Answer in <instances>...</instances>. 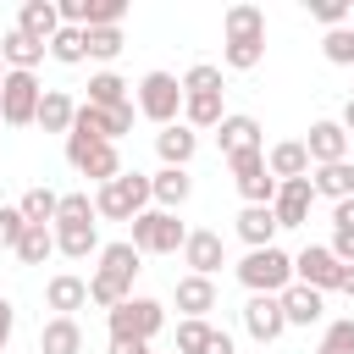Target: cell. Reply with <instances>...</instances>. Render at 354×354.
Listing matches in <instances>:
<instances>
[{
	"instance_id": "13",
	"label": "cell",
	"mask_w": 354,
	"mask_h": 354,
	"mask_svg": "<svg viewBox=\"0 0 354 354\" xmlns=\"http://www.w3.org/2000/svg\"><path fill=\"white\" fill-rule=\"evenodd\" d=\"M310 205H315V183H310V177L282 183V188H277V199H271L277 227H304V221H310Z\"/></svg>"
},
{
	"instance_id": "23",
	"label": "cell",
	"mask_w": 354,
	"mask_h": 354,
	"mask_svg": "<svg viewBox=\"0 0 354 354\" xmlns=\"http://www.w3.org/2000/svg\"><path fill=\"white\" fill-rule=\"evenodd\" d=\"M282 299V315H288V326H315L321 315H326V293H315V288H304V282H293L288 293H277Z\"/></svg>"
},
{
	"instance_id": "8",
	"label": "cell",
	"mask_w": 354,
	"mask_h": 354,
	"mask_svg": "<svg viewBox=\"0 0 354 354\" xmlns=\"http://www.w3.org/2000/svg\"><path fill=\"white\" fill-rule=\"evenodd\" d=\"M343 260L326 249V243H304L299 254H293V282H304V288H315V293H332V288H343Z\"/></svg>"
},
{
	"instance_id": "10",
	"label": "cell",
	"mask_w": 354,
	"mask_h": 354,
	"mask_svg": "<svg viewBox=\"0 0 354 354\" xmlns=\"http://www.w3.org/2000/svg\"><path fill=\"white\" fill-rule=\"evenodd\" d=\"M243 332L254 343H277L288 332V315H282V299L277 293H249L243 299Z\"/></svg>"
},
{
	"instance_id": "52",
	"label": "cell",
	"mask_w": 354,
	"mask_h": 354,
	"mask_svg": "<svg viewBox=\"0 0 354 354\" xmlns=\"http://www.w3.org/2000/svg\"><path fill=\"white\" fill-rule=\"evenodd\" d=\"M6 72H11V66H6V61H0V88H6Z\"/></svg>"
},
{
	"instance_id": "26",
	"label": "cell",
	"mask_w": 354,
	"mask_h": 354,
	"mask_svg": "<svg viewBox=\"0 0 354 354\" xmlns=\"http://www.w3.org/2000/svg\"><path fill=\"white\" fill-rule=\"evenodd\" d=\"M310 183H315V199H354V160H337V166H315L310 171Z\"/></svg>"
},
{
	"instance_id": "42",
	"label": "cell",
	"mask_w": 354,
	"mask_h": 354,
	"mask_svg": "<svg viewBox=\"0 0 354 354\" xmlns=\"http://www.w3.org/2000/svg\"><path fill=\"white\" fill-rule=\"evenodd\" d=\"M304 6H310L315 22H326V33L332 28H348V0H304Z\"/></svg>"
},
{
	"instance_id": "33",
	"label": "cell",
	"mask_w": 354,
	"mask_h": 354,
	"mask_svg": "<svg viewBox=\"0 0 354 354\" xmlns=\"http://www.w3.org/2000/svg\"><path fill=\"white\" fill-rule=\"evenodd\" d=\"M127 100H133V94H127V83H122V77H116L111 66L88 77V100H83V105H100V111H116V105H127Z\"/></svg>"
},
{
	"instance_id": "6",
	"label": "cell",
	"mask_w": 354,
	"mask_h": 354,
	"mask_svg": "<svg viewBox=\"0 0 354 354\" xmlns=\"http://www.w3.org/2000/svg\"><path fill=\"white\" fill-rule=\"evenodd\" d=\"M39 100H44V88H39L33 72H6L0 122H6V127H33V122H39Z\"/></svg>"
},
{
	"instance_id": "41",
	"label": "cell",
	"mask_w": 354,
	"mask_h": 354,
	"mask_svg": "<svg viewBox=\"0 0 354 354\" xmlns=\"http://www.w3.org/2000/svg\"><path fill=\"white\" fill-rule=\"evenodd\" d=\"M55 221H100V210H94V199L77 188V194H61V210H55Z\"/></svg>"
},
{
	"instance_id": "25",
	"label": "cell",
	"mask_w": 354,
	"mask_h": 354,
	"mask_svg": "<svg viewBox=\"0 0 354 354\" xmlns=\"http://www.w3.org/2000/svg\"><path fill=\"white\" fill-rule=\"evenodd\" d=\"M72 122H77V100H72L66 88H44V100H39V127H44V133H72Z\"/></svg>"
},
{
	"instance_id": "5",
	"label": "cell",
	"mask_w": 354,
	"mask_h": 354,
	"mask_svg": "<svg viewBox=\"0 0 354 354\" xmlns=\"http://www.w3.org/2000/svg\"><path fill=\"white\" fill-rule=\"evenodd\" d=\"M138 254H183V243H188V227L177 221V210H144L138 221H133V238H127Z\"/></svg>"
},
{
	"instance_id": "21",
	"label": "cell",
	"mask_w": 354,
	"mask_h": 354,
	"mask_svg": "<svg viewBox=\"0 0 354 354\" xmlns=\"http://www.w3.org/2000/svg\"><path fill=\"white\" fill-rule=\"evenodd\" d=\"M149 194H155V210H183L188 194H194V177H188L183 166H160V171L149 177Z\"/></svg>"
},
{
	"instance_id": "1",
	"label": "cell",
	"mask_w": 354,
	"mask_h": 354,
	"mask_svg": "<svg viewBox=\"0 0 354 354\" xmlns=\"http://www.w3.org/2000/svg\"><path fill=\"white\" fill-rule=\"evenodd\" d=\"M149 205H155V194H149V177H144V171H122L116 183L94 188V210H100L105 221H127V227H133Z\"/></svg>"
},
{
	"instance_id": "4",
	"label": "cell",
	"mask_w": 354,
	"mask_h": 354,
	"mask_svg": "<svg viewBox=\"0 0 354 354\" xmlns=\"http://www.w3.org/2000/svg\"><path fill=\"white\" fill-rule=\"evenodd\" d=\"M66 160H72V171L88 177L94 188H105V183L122 177V155H116V144L88 138V133H66Z\"/></svg>"
},
{
	"instance_id": "46",
	"label": "cell",
	"mask_w": 354,
	"mask_h": 354,
	"mask_svg": "<svg viewBox=\"0 0 354 354\" xmlns=\"http://www.w3.org/2000/svg\"><path fill=\"white\" fill-rule=\"evenodd\" d=\"M11 332H17V304L0 293V354H6V343H11Z\"/></svg>"
},
{
	"instance_id": "39",
	"label": "cell",
	"mask_w": 354,
	"mask_h": 354,
	"mask_svg": "<svg viewBox=\"0 0 354 354\" xmlns=\"http://www.w3.org/2000/svg\"><path fill=\"white\" fill-rule=\"evenodd\" d=\"M122 44H127V39H122V28H88V55H94V61H105V66H111V61L122 55Z\"/></svg>"
},
{
	"instance_id": "20",
	"label": "cell",
	"mask_w": 354,
	"mask_h": 354,
	"mask_svg": "<svg viewBox=\"0 0 354 354\" xmlns=\"http://www.w3.org/2000/svg\"><path fill=\"white\" fill-rule=\"evenodd\" d=\"M266 166H271L277 183L310 177V149H304V138H282V144H271V149H266Z\"/></svg>"
},
{
	"instance_id": "37",
	"label": "cell",
	"mask_w": 354,
	"mask_h": 354,
	"mask_svg": "<svg viewBox=\"0 0 354 354\" xmlns=\"http://www.w3.org/2000/svg\"><path fill=\"white\" fill-rule=\"evenodd\" d=\"M127 0H83V28H122Z\"/></svg>"
},
{
	"instance_id": "49",
	"label": "cell",
	"mask_w": 354,
	"mask_h": 354,
	"mask_svg": "<svg viewBox=\"0 0 354 354\" xmlns=\"http://www.w3.org/2000/svg\"><path fill=\"white\" fill-rule=\"evenodd\" d=\"M111 354H149L144 337H111Z\"/></svg>"
},
{
	"instance_id": "44",
	"label": "cell",
	"mask_w": 354,
	"mask_h": 354,
	"mask_svg": "<svg viewBox=\"0 0 354 354\" xmlns=\"http://www.w3.org/2000/svg\"><path fill=\"white\" fill-rule=\"evenodd\" d=\"M22 232H28L22 210H17V205H0V249H17V243H22Z\"/></svg>"
},
{
	"instance_id": "15",
	"label": "cell",
	"mask_w": 354,
	"mask_h": 354,
	"mask_svg": "<svg viewBox=\"0 0 354 354\" xmlns=\"http://www.w3.org/2000/svg\"><path fill=\"white\" fill-rule=\"evenodd\" d=\"M17 33H28L33 44L50 50V39L61 33V6H55V0H28V6L17 11Z\"/></svg>"
},
{
	"instance_id": "11",
	"label": "cell",
	"mask_w": 354,
	"mask_h": 354,
	"mask_svg": "<svg viewBox=\"0 0 354 354\" xmlns=\"http://www.w3.org/2000/svg\"><path fill=\"white\" fill-rule=\"evenodd\" d=\"M183 266H188L194 277H216V271L227 266V243H221V232L194 227V232H188V243H183Z\"/></svg>"
},
{
	"instance_id": "51",
	"label": "cell",
	"mask_w": 354,
	"mask_h": 354,
	"mask_svg": "<svg viewBox=\"0 0 354 354\" xmlns=\"http://www.w3.org/2000/svg\"><path fill=\"white\" fill-rule=\"evenodd\" d=\"M337 293H348V299H354V266L343 271V288H337Z\"/></svg>"
},
{
	"instance_id": "16",
	"label": "cell",
	"mask_w": 354,
	"mask_h": 354,
	"mask_svg": "<svg viewBox=\"0 0 354 354\" xmlns=\"http://www.w3.org/2000/svg\"><path fill=\"white\" fill-rule=\"evenodd\" d=\"M216 144H221L227 160H232V155H249V149H260V122L243 116V111H227L221 127H216Z\"/></svg>"
},
{
	"instance_id": "12",
	"label": "cell",
	"mask_w": 354,
	"mask_h": 354,
	"mask_svg": "<svg viewBox=\"0 0 354 354\" xmlns=\"http://www.w3.org/2000/svg\"><path fill=\"white\" fill-rule=\"evenodd\" d=\"M304 149H310V171H315V166H337V160H348V133H343V122H310Z\"/></svg>"
},
{
	"instance_id": "17",
	"label": "cell",
	"mask_w": 354,
	"mask_h": 354,
	"mask_svg": "<svg viewBox=\"0 0 354 354\" xmlns=\"http://www.w3.org/2000/svg\"><path fill=\"white\" fill-rule=\"evenodd\" d=\"M155 155H160V166H183V171H188V160L199 155V133H194L188 122L160 127V133H155Z\"/></svg>"
},
{
	"instance_id": "50",
	"label": "cell",
	"mask_w": 354,
	"mask_h": 354,
	"mask_svg": "<svg viewBox=\"0 0 354 354\" xmlns=\"http://www.w3.org/2000/svg\"><path fill=\"white\" fill-rule=\"evenodd\" d=\"M337 122H343V133H354V94H348V105H343V116H337Z\"/></svg>"
},
{
	"instance_id": "18",
	"label": "cell",
	"mask_w": 354,
	"mask_h": 354,
	"mask_svg": "<svg viewBox=\"0 0 354 354\" xmlns=\"http://www.w3.org/2000/svg\"><path fill=\"white\" fill-rule=\"evenodd\" d=\"M105 243H100V221H55V254H66V260H88V254H100Z\"/></svg>"
},
{
	"instance_id": "47",
	"label": "cell",
	"mask_w": 354,
	"mask_h": 354,
	"mask_svg": "<svg viewBox=\"0 0 354 354\" xmlns=\"http://www.w3.org/2000/svg\"><path fill=\"white\" fill-rule=\"evenodd\" d=\"M326 249H332L343 266H354V232H332V243H326Z\"/></svg>"
},
{
	"instance_id": "24",
	"label": "cell",
	"mask_w": 354,
	"mask_h": 354,
	"mask_svg": "<svg viewBox=\"0 0 354 354\" xmlns=\"http://www.w3.org/2000/svg\"><path fill=\"white\" fill-rule=\"evenodd\" d=\"M39 354H83V326L77 315H50L39 326Z\"/></svg>"
},
{
	"instance_id": "7",
	"label": "cell",
	"mask_w": 354,
	"mask_h": 354,
	"mask_svg": "<svg viewBox=\"0 0 354 354\" xmlns=\"http://www.w3.org/2000/svg\"><path fill=\"white\" fill-rule=\"evenodd\" d=\"M105 321H111V337H144V343H149V337L166 326V304H160V299L133 293V299H127V304H116Z\"/></svg>"
},
{
	"instance_id": "29",
	"label": "cell",
	"mask_w": 354,
	"mask_h": 354,
	"mask_svg": "<svg viewBox=\"0 0 354 354\" xmlns=\"http://www.w3.org/2000/svg\"><path fill=\"white\" fill-rule=\"evenodd\" d=\"M138 260H144V254L122 238V243H105V249H100V266H94V271H105V277H116V282H127V288H133V277L144 271Z\"/></svg>"
},
{
	"instance_id": "32",
	"label": "cell",
	"mask_w": 354,
	"mask_h": 354,
	"mask_svg": "<svg viewBox=\"0 0 354 354\" xmlns=\"http://www.w3.org/2000/svg\"><path fill=\"white\" fill-rule=\"evenodd\" d=\"M50 61H61V66H77V61H88V28H72V22H61V33L50 39Z\"/></svg>"
},
{
	"instance_id": "38",
	"label": "cell",
	"mask_w": 354,
	"mask_h": 354,
	"mask_svg": "<svg viewBox=\"0 0 354 354\" xmlns=\"http://www.w3.org/2000/svg\"><path fill=\"white\" fill-rule=\"evenodd\" d=\"M183 94H221V66L194 61V66L183 72Z\"/></svg>"
},
{
	"instance_id": "36",
	"label": "cell",
	"mask_w": 354,
	"mask_h": 354,
	"mask_svg": "<svg viewBox=\"0 0 354 354\" xmlns=\"http://www.w3.org/2000/svg\"><path fill=\"white\" fill-rule=\"evenodd\" d=\"M315 354H354V315H337V321H326V332H321Z\"/></svg>"
},
{
	"instance_id": "45",
	"label": "cell",
	"mask_w": 354,
	"mask_h": 354,
	"mask_svg": "<svg viewBox=\"0 0 354 354\" xmlns=\"http://www.w3.org/2000/svg\"><path fill=\"white\" fill-rule=\"evenodd\" d=\"M199 354H238V343H232V332L210 326V337H205V348H199Z\"/></svg>"
},
{
	"instance_id": "53",
	"label": "cell",
	"mask_w": 354,
	"mask_h": 354,
	"mask_svg": "<svg viewBox=\"0 0 354 354\" xmlns=\"http://www.w3.org/2000/svg\"><path fill=\"white\" fill-rule=\"evenodd\" d=\"M171 354H177V348H171Z\"/></svg>"
},
{
	"instance_id": "3",
	"label": "cell",
	"mask_w": 354,
	"mask_h": 354,
	"mask_svg": "<svg viewBox=\"0 0 354 354\" xmlns=\"http://www.w3.org/2000/svg\"><path fill=\"white\" fill-rule=\"evenodd\" d=\"M238 282L249 288V293H288L293 288V254L288 249H249L243 260H238Z\"/></svg>"
},
{
	"instance_id": "34",
	"label": "cell",
	"mask_w": 354,
	"mask_h": 354,
	"mask_svg": "<svg viewBox=\"0 0 354 354\" xmlns=\"http://www.w3.org/2000/svg\"><path fill=\"white\" fill-rule=\"evenodd\" d=\"M266 61V39H232V44H221V66H232V72H254Z\"/></svg>"
},
{
	"instance_id": "19",
	"label": "cell",
	"mask_w": 354,
	"mask_h": 354,
	"mask_svg": "<svg viewBox=\"0 0 354 354\" xmlns=\"http://www.w3.org/2000/svg\"><path fill=\"white\" fill-rule=\"evenodd\" d=\"M44 304H50L55 315H77V310L88 304V277H77V271H55V277L44 282Z\"/></svg>"
},
{
	"instance_id": "31",
	"label": "cell",
	"mask_w": 354,
	"mask_h": 354,
	"mask_svg": "<svg viewBox=\"0 0 354 354\" xmlns=\"http://www.w3.org/2000/svg\"><path fill=\"white\" fill-rule=\"evenodd\" d=\"M221 28H227V44L232 39H266V11L260 6H227Z\"/></svg>"
},
{
	"instance_id": "30",
	"label": "cell",
	"mask_w": 354,
	"mask_h": 354,
	"mask_svg": "<svg viewBox=\"0 0 354 354\" xmlns=\"http://www.w3.org/2000/svg\"><path fill=\"white\" fill-rule=\"evenodd\" d=\"M17 210H22V221H28V227H55V210H61V194L39 183V188H28V194L17 199Z\"/></svg>"
},
{
	"instance_id": "35",
	"label": "cell",
	"mask_w": 354,
	"mask_h": 354,
	"mask_svg": "<svg viewBox=\"0 0 354 354\" xmlns=\"http://www.w3.org/2000/svg\"><path fill=\"white\" fill-rule=\"evenodd\" d=\"M50 254H55V227H28L22 243H17V260L22 266H44Z\"/></svg>"
},
{
	"instance_id": "28",
	"label": "cell",
	"mask_w": 354,
	"mask_h": 354,
	"mask_svg": "<svg viewBox=\"0 0 354 354\" xmlns=\"http://www.w3.org/2000/svg\"><path fill=\"white\" fill-rule=\"evenodd\" d=\"M221 116H227L221 94H183V122H188L194 133H216Z\"/></svg>"
},
{
	"instance_id": "9",
	"label": "cell",
	"mask_w": 354,
	"mask_h": 354,
	"mask_svg": "<svg viewBox=\"0 0 354 354\" xmlns=\"http://www.w3.org/2000/svg\"><path fill=\"white\" fill-rule=\"evenodd\" d=\"M232 166V183H238V194H243V205H271L277 199V177H271V166H266V149H249V155H232L227 160Z\"/></svg>"
},
{
	"instance_id": "22",
	"label": "cell",
	"mask_w": 354,
	"mask_h": 354,
	"mask_svg": "<svg viewBox=\"0 0 354 354\" xmlns=\"http://www.w3.org/2000/svg\"><path fill=\"white\" fill-rule=\"evenodd\" d=\"M277 232H282V227H277V210H271V205H243V210H238V238H243L249 249H271Z\"/></svg>"
},
{
	"instance_id": "27",
	"label": "cell",
	"mask_w": 354,
	"mask_h": 354,
	"mask_svg": "<svg viewBox=\"0 0 354 354\" xmlns=\"http://www.w3.org/2000/svg\"><path fill=\"white\" fill-rule=\"evenodd\" d=\"M44 55H50V50H44V44H33V39H28V33H17V28L0 39V61H6L11 72H39V61H44Z\"/></svg>"
},
{
	"instance_id": "48",
	"label": "cell",
	"mask_w": 354,
	"mask_h": 354,
	"mask_svg": "<svg viewBox=\"0 0 354 354\" xmlns=\"http://www.w3.org/2000/svg\"><path fill=\"white\" fill-rule=\"evenodd\" d=\"M332 227L337 232H354V199H337L332 205Z\"/></svg>"
},
{
	"instance_id": "43",
	"label": "cell",
	"mask_w": 354,
	"mask_h": 354,
	"mask_svg": "<svg viewBox=\"0 0 354 354\" xmlns=\"http://www.w3.org/2000/svg\"><path fill=\"white\" fill-rule=\"evenodd\" d=\"M210 337V321H177V354H199Z\"/></svg>"
},
{
	"instance_id": "2",
	"label": "cell",
	"mask_w": 354,
	"mask_h": 354,
	"mask_svg": "<svg viewBox=\"0 0 354 354\" xmlns=\"http://www.w3.org/2000/svg\"><path fill=\"white\" fill-rule=\"evenodd\" d=\"M133 105H138V116H149L155 127L183 122V77H171V72H144L138 88H133Z\"/></svg>"
},
{
	"instance_id": "14",
	"label": "cell",
	"mask_w": 354,
	"mask_h": 354,
	"mask_svg": "<svg viewBox=\"0 0 354 354\" xmlns=\"http://www.w3.org/2000/svg\"><path fill=\"white\" fill-rule=\"evenodd\" d=\"M171 299H177V310H183V321H205L210 310H216V277H177V288H171Z\"/></svg>"
},
{
	"instance_id": "40",
	"label": "cell",
	"mask_w": 354,
	"mask_h": 354,
	"mask_svg": "<svg viewBox=\"0 0 354 354\" xmlns=\"http://www.w3.org/2000/svg\"><path fill=\"white\" fill-rule=\"evenodd\" d=\"M321 55H326L332 66H354V28H332V33L321 39Z\"/></svg>"
}]
</instances>
